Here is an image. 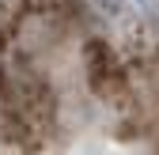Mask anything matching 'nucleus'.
Here are the masks:
<instances>
[{"label":"nucleus","instance_id":"nucleus-1","mask_svg":"<svg viewBox=\"0 0 159 155\" xmlns=\"http://www.w3.org/2000/svg\"><path fill=\"white\" fill-rule=\"evenodd\" d=\"M4 42L8 155H159V30L95 0H42Z\"/></svg>","mask_w":159,"mask_h":155}]
</instances>
